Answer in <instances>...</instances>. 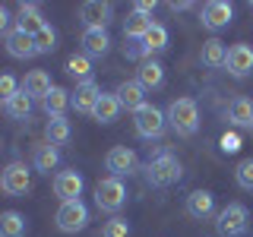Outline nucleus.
<instances>
[{
	"label": "nucleus",
	"mask_w": 253,
	"mask_h": 237,
	"mask_svg": "<svg viewBox=\"0 0 253 237\" xmlns=\"http://www.w3.org/2000/svg\"><path fill=\"white\" fill-rule=\"evenodd\" d=\"M114 95H117V101H121V108L133 111V114H136L142 105H149V101H146V89H142L136 79H126V82H121L114 89Z\"/></svg>",
	"instance_id": "2eb2a0df"
},
{
	"label": "nucleus",
	"mask_w": 253,
	"mask_h": 237,
	"mask_svg": "<svg viewBox=\"0 0 253 237\" xmlns=\"http://www.w3.org/2000/svg\"><path fill=\"white\" fill-rule=\"evenodd\" d=\"M168 126L177 136H193L200 130V108L193 98H174L168 105Z\"/></svg>",
	"instance_id": "f257e3e1"
},
{
	"label": "nucleus",
	"mask_w": 253,
	"mask_h": 237,
	"mask_svg": "<svg viewBox=\"0 0 253 237\" xmlns=\"http://www.w3.org/2000/svg\"><path fill=\"white\" fill-rule=\"evenodd\" d=\"M3 111H6V117H13V120H29L32 98H29L26 92H19V95H13L10 101H3Z\"/></svg>",
	"instance_id": "c756f323"
},
{
	"label": "nucleus",
	"mask_w": 253,
	"mask_h": 237,
	"mask_svg": "<svg viewBox=\"0 0 253 237\" xmlns=\"http://www.w3.org/2000/svg\"><path fill=\"white\" fill-rule=\"evenodd\" d=\"M136 82L142 85V89H162L165 85V67L158 60H152L149 57L146 63H139V70H136Z\"/></svg>",
	"instance_id": "4be33fe9"
},
{
	"label": "nucleus",
	"mask_w": 253,
	"mask_h": 237,
	"mask_svg": "<svg viewBox=\"0 0 253 237\" xmlns=\"http://www.w3.org/2000/svg\"><path fill=\"white\" fill-rule=\"evenodd\" d=\"M250 228V212L247 205L241 202H228L225 209L218 212V221H215V231L218 237H244Z\"/></svg>",
	"instance_id": "7ed1b4c3"
},
{
	"label": "nucleus",
	"mask_w": 253,
	"mask_h": 237,
	"mask_svg": "<svg viewBox=\"0 0 253 237\" xmlns=\"http://www.w3.org/2000/svg\"><path fill=\"white\" fill-rule=\"evenodd\" d=\"M225 70H228L234 79L250 76V73H253V47H250V44H234V47H228V63H225Z\"/></svg>",
	"instance_id": "ddd939ff"
},
{
	"label": "nucleus",
	"mask_w": 253,
	"mask_h": 237,
	"mask_svg": "<svg viewBox=\"0 0 253 237\" xmlns=\"http://www.w3.org/2000/svg\"><path fill=\"white\" fill-rule=\"evenodd\" d=\"M250 130H253V126H250Z\"/></svg>",
	"instance_id": "58836bf2"
},
{
	"label": "nucleus",
	"mask_w": 253,
	"mask_h": 237,
	"mask_svg": "<svg viewBox=\"0 0 253 237\" xmlns=\"http://www.w3.org/2000/svg\"><path fill=\"white\" fill-rule=\"evenodd\" d=\"M180 174H184V168H180L177 155H171V152L149 158V164H146V180L152 187H171L180 180Z\"/></svg>",
	"instance_id": "f03ea898"
},
{
	"label": "nucleus",
	"mask_w": 253,
	"mask_h": 237,
	"mask_svg": "<svg viewBox=\"0 0 253 237\" xmlns=\"http://www.w3.org/2000/svg\"><path fill=\"white\" fill-rule=\"evenodd\" d=\"M142 44H146L149 57H152V54H162L165 47H168V29H165L162 22H155V26H152V32H149V35L142 38Z\"/></svg>",
	"instance_id": "7c9ffc66"
},
{
	"label": "nucleus",
	"mask_w": 253,
	"mask_h": 237,
	"mask_svg": "<svg viewBox=\"0 0 253 237\" xmlns=\"http://www.w3.org/2000/svg\"><path fill=\"white\" fill-rule=\"evenodd\" d=\"M19 92H22V82H16V76H10V73L0 76V98L3 101H10L13 95H19Z\"/></svg>",
	"instance_id": "f704fd0d"
},
{
	"label": "nucleus",
	"mask_w": 253,
	"mask_h": 237,
	"mask_svg": "<svg viewBox=\"0 0 253 237\" xmlns=\"http://www.w3.org/2000/svg\"><path fill=\"white\" fill-rule=\"evenodd\" d=\"M101 237H130V225L126 218H111L105 228H101Z\"/></svg>",
	"instance_id": "72a5a7b5"
},
{
	"label": "nucleus",
	"mask_w": 253,
	"mask_h": 237,
	"mask_svg": "<svg viewBox=\"0 0 253 237\" xmlns=\"http://www.w3.org/2000/svg\"><path fill=\"white\" fill-rule=\"evenodd\" d=\"M218 146H221V152H225V155H234L237 149H241V136H237L234 130H228L225 136L218 139Z\"/></svg>",
	"instance_id": "e433bc0d"
},
{
	"label": "nucleus",
	"mask_w": 253,
	"mask_h": 237,
	"mask_svg": "<svg viewBox=\"0 0 253 237\" xmlns=\"http://www.w3.org/2000/svg\"><path fill=\"white\" fill-rule=\"evenodd\" d=\"M51 89H54V85H51V76H47L44 70H29V73H26V79H22V92H26L29 98H38V101H44Z\"/></svg>",
	"instance_id": "412c9836"
},
{
	"label": "nucleus",
	"mask_w": 253,
	"mask_h": 237,
	"mask_svg": "<svg viewBox=\"0 0 253 237\" xmlns=\"http://www.w3.org/2000/svg\"><path fill=\"white\" fill-rule=\"evenodd\" d=\"M0 237H26V218L19 212H3L0 215Z\"/></svg>",
	"instance_id": "c85d7f7f"
},
{
	"label": "nucleus",
	"mask_w": 253,
	"mask_h": 237,
	"mask_svg": "<svg viewBox=\"0 0 253 237\" xmlns=\"http://www.w3.org/2000/svg\"><path fill=\"white\" fill-rule=\"evenodd\" d=\"M32 164H35L38 174L57 171V164H60V149L51 146V142H38V146L32 149Z\"/></svg>",
	"instance_id": "a211bd4d"
},
{
	"label": "nucleus",
	"mask_w": 253,
	"mask_h": 237,
	"mask_svg": "<svg viewBox=\"0 0 253 237\" xmlns=\"http://www.w3.org/2000/svg\"><path fill=\"white\" fill-rule=\"evenodd\" d=\"M3 41H6V54H10V57H16V60H29V57H35V54H38L35 38H32L29 32H22V29L6 32Z\"/></svg>",
	"instance_id": "4468645a"
},
{
	"label": "nucleus",
	"mask_w": 253,
	"mask_h": 237,
	"mask_svg": "<svg viewBox=\"0 0 253 237\" xmlns=\"http://www.w3.org/2000/svg\"><path fill=\"white\" fill-rule=\"evenodd\" d=\"M105 168L111 171V177H130V174L139 171V158H136V152H133V149L114 146V149L105 155Z\"/></svg>",
	"instance_id": "6e6552de"
},
{
	"label": "nucleus",
	"mask_w": 253,
	"mask_h": 237,
	"mask_svg": "<svg viewBox=\"0 0 253 237\" xmlns=\"http://www.w3.org/2000/svg\"><path fill=\"white\" fill-rule=\"evenodd\" d=\"M200 60L206 63V67H212V70L225 67V63H228V47H225V41H218V38H209V41H203Z\"/></svg>",
	"instance_id": "393cba45"
},
{
	"label": "nucleus",
	"mask_w": 253,
	"mask_h": 237,
	"mask_svg": "<svg viewBox=\"0 0 253 237\" xmlns=\"http://www.w3.org/2000/svg\"><path fill=\"white\" fill-rule=\"evenodd\" d=\"M67 73L73 76L79 85L95 82V79H92V57H85V54H73V57L67 60Z\"/></svg>",
	"instance_id": "cd10ccee"
},
{
	"label": "nucleus",
	"mask_w": 253,
	"mask_h": 237,
	"mask_svg": "<svg viewBox=\"0 0 253 237\" xmlns=\"http://www.w3.org/2000/svg\"><path fill=\"white\" fill-rule=\"evenodd\" d=\"M133 10H139V13H149V16H152L155 0H139V3H133Z\"/></svg>",
	"instance_id": "4c0bfd02"
},
{
	"label": "nucleus",
	"mask_w": 253,
	"mask_h": 237,
	"mask_svg": "<svg viewBox=\"0 0 253 237\" xmlns=\"http://www.w3.org/2000/svg\"><path fill=\"white\" fill-rule=\"evenodd\" d=\"M184 209H187V215L193 221H209L215 215V196H212L209 190H193V193L187 196Z\"/></svg>",
	"instance_id": "f8f14e48"
},
{
	"label": "nucleus",
	"mask_w": 253,
	"mask_h": 237,
	"mask_svg": "<svg viewBox=\"0 0 253 237\" xmlns=\"http://www.w3.org/2000/svg\"><path fill=\"white\" fill-rule=\"evenodd\" d=\"M133 126H136V136L142 139H162L165 130H168V114L158 111L155 105H142L133 114Z\"/></svg>",
	"instance_id": "20e7f679"
},
{
	"label": "nucleus",
	"mask_w": 253,
	"mask_h": 237,
	"mask_svg": "<svg viewBox=\"0 0 253 237\" xmlns=\"http://www.w3.org/2000/svg\"><path fill=\"white\" fill-rule=\"evenodd\" d=\"M108 51H111L108 29H85L83 32V54L85 57H105Z\"/></svg>",
	"instance_id": "6ab92c4d"
},
{
	"label": "nucleus",
	"mask_w": 253,
	"mask_h": 237,
	"mask_svg": "<svg viewBox=\"0 0 253 237\" xmlns=\"http://www.w3.org/2000/svg\"><path fill=\"white\" fill-rule=\"evenodd\" d=\"M124 57H126V60L146 63V60H149V51H146V44H142V41H126V44H124Z\"/></svg>",
	"instance_id": "c9c22d12"
},
{
	"label": "nucleus",
	"mask_w": 253,
	"mask_h": 237,
	"mask_svg": "<svg viewBox=\"0 0 253 237\" xmlns=\"http://www.w3.org/2000/svg\"><path fill=\"white\" fill-rule=\"evenodd\" d=\"M54 221H57V228H60L63 234H79V231H85V225H89V209H85L83 199L60 202Z\"/></svg>",
	"instance_id": "423d86ee"
},
{
	"label": "nucleus",
	"mask_w": 253,
	"mask_h": 237,
	"mask_svg": "<svg viewBox=\"0 0 253 237\" xmlns=\"http://www.w3.org/2000/svg\"><path fill=\"white\" fill-rule=\"evenodd\" d=\"M32 38H35L38 54H54V47H57V32H54L51 22H47V26L38 32V35H32Z\"/></svg>",
	"instance_id": "2f4dec72"
},
{
	"label": "nucleus",
	"mask_w": 253,
	"mask_h": 237,
	"mask_svg": "<svg viewBox=\"0 0 253 237\" xmlns=\"http://www.w3.org/2000/svg\"><path fill=\"white\" fill-rule=\"evenodd\" d=\"M70 105H73V95H70L67 89H60V85H54V89L47 92V98L42 101L47 117H63V111H67Z\"/></svg>",
	"instance_id": "b1692460"
},
{
	"label": "nucleus",
	"mask_w": 253,
	"mask_h": 237,
	"mask_svg": "<svg viewBox=\"0 0 253 237\" xmlns=\"http://www.w3.org/2000/svg\"><path fill=\"white\" fill-rule=\"evenodd\" d=\"M44 142H51V146H67L70 142V120L67 117H47Z\"/></svg>",
	"instance_id": "a878e982"
},
{
	"label": "nucleus",
	"mask_w": 253,
	"mask_h": 237,
	"mask_svg": "<svg viewBox=\"0 0 253 237\" xmlns=\"http://www.w3.org/2000/svg\"><path fill=\"white\" fill-rule=\"evenodd\" d=\"M0 190H3L6 196H26L32 190V174L22 161H10L0 174Z\"/></svg>",
	"instance_id": "0eeeda50"
},
{
	"label": "nucleus",
	"mask_w": 253,
	"mask_h": 237,
	"mask_svg": "<svg viewBox=\"0 0 253 237\" xmlns=\"http://www.w3.org/2000/svg\"><path fill=\"white\" fill-rule=\"evenodd\" d=\"M231 16H234V6L228 3V0H209L200 13V22H203V29H209V32H221L231 22Z\"/></svg>",
	"instance_id": "9d476101"
},
{
	"label": "nucleus",
	"mask_w": 253,
	"mask_h": 237,
	"mask_svg": "<svg viewBox=\"0 0 253 237\" xmlns=\"http://www.w3.org/2000/svg\"><path fill=\"white\" fill-rule=\"evenodd\" d=\"M47 26L44 22V16L38 13V6L35 3H22L19 6V19H16V29H22V32H29V35H38Z\"/></svg>",
	"instance_id": "5701e85b"
},
{
	"label": "nucleus",
	"mask_w": 253,
	"mask_h": 237,
	"mask_svg": "<svg viewBox=\"0 0 253 237\" xmlns=\"http://www.w3.org/2000/svg\"><path fill=\"white\" fill-rule=\"evenodd\" d=\"M234 180H237V187H241V190H253V158H244V161L237 164Z\"/></svg>",
	"instance_id": "473e14b6"
},
{
	"label": "nucleus",
	"mask_w": 253,
	"mask_h": 237,
	"mask_svg": "<svg viewBox=\"0 0 253 237\" xmlns=\"http://www.w3.org/2000/svg\"><path fill=\"white\" fill-rule=\"evenodd\" d=\"M152 16L149 13H139V10H130L126 13V19H124V38L126 41H142V38L152 32Z\"/></svg>",
	"instance_id": "dca6fc26"
},
{
	"label": "nucleus",
	"mask_w": 253,
	"mask_h": 237,
	"mask_svg": "<svg viewBox=\"0 0 253 237\" xmlns=\"http://www.w3.org/2000/svg\"><path fill=\"white\" fill-rule=\"evenodd\" d=\"M101 85L98 82H85V85H76V92H73V111L76 114H92L95 105L101 101Z\"/></svg>",
	"instance_id": "f3484780"
},
{
	"label": "nucleus",
	"mask_w": 253,
	"mask_h": 237,
	"mask_svg": "<svg viewBox=\"0 0 253 237\" xmlns=\"http://www.w3.org/2000/svg\"><path fill=\"white\" fill-rule=\"evenodd\" d=\"M83 187H85V180H83V174L79 171H57L54 174V196H57L60 202H73L83 196Z\"/></svg>",
	"instance_id": "1a4fd4ad"
},
{
	"label": "nucleus",
	"mask_w": 253,
	"mask_h": 237,
	"mask_svg": "<svg viewBox=\"0 0 253 237\" xmlns=\"http://www.w3.org/2000/svg\"><path fill=\"white\" fill-rule=\"evenodd\" d=\"M121 101H117V95H101V101H98V105H95V111H92V117H95V120H98V123H114L117 120V117H121Z\"/></svg>",
	"instance_id": "bb28decb"
},
{
	"label": "nucleus",
	"mask_w": 253,
	"mask_h": 237,
	"mask_svg": "<svg viewBox=\"0 0 253 237\" xmlns=\"http://www.w3.org/2000/svg\"><path fill=\"white\" fill-rule=\"evenodd\" d=\"M126 202V187L121 177H101L95 184V205L101 212H121Z\"/></svg>",
	"instance_id": "39448f33"
},
{
	"label": "nucleus",
	"mask_w": 253,
	"mask_h": 237,
	"mask_svg": "<svg viewBox=\"0 0 253 237\" xmlns=\"http://www.w3.org/2000/svg\"><path fill=\"white\" fill-rule=\"evenodd\" d=\"M111 16H114V6L105 3V0H85L79 6V19H83L85 29H108Z\"/></svg>",
	"instance_id": "9b49d317"
},
{
	"label": "nucleus",
	"mask_w": 253,
	"mask_h": 237,
	"mask_svg": "<svg viewBox=\"0 0 253 237\" xmlns=\"http://www.w3.org/2000/svg\"><path fill=\"white\" fill-rule=\"evenodd\" d=\"M225 117H228L231 126H253V101L244 98V95H237V98L228 101Z\"/></svg>",
	"instance_id": "aec40b11"
}]
</instances>
